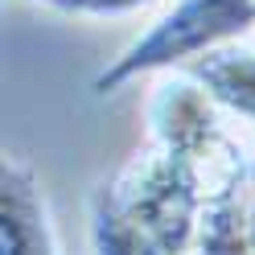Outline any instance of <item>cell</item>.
Returning <instances> with one entry per match:
<instances>
[{"mask_svg":"<svg viewBox=\"0 0 255 255\" xmlns=\"http://www.w3.org/2000/svg\"><path fill=\"white\" fill-rule=\"evenodd\" d=\"M198 255H255L251 243V189L214 194L202 218Z\"/></svg>","mask_w":255,"mask_h":255,"instance_id":"7","label":"cell"},{"mask_svg":"<svg viewBox=\"0 0 255 255\" xmlns=\"http://www.w3.org/2000/svg\"><path fill=\"white\" fill-rule=\"evenodd\" d=\"M251 243H255V189H251Z\"/></svg>","mask_w":255,"mask_h":255,"instance_id":"9","label":"cell"},{"mask_svg":"<svg viewBox=\"0 0 255 255\" xmlns=\"http://www.w3.org/2000/svg\"><path fill=\"white\" fill-rule=\"evenodd\" d=\"M251 41H255V37H251Z\"/></svg>","mask_w":255,"mask_h":255,"instance_id":"10","label":"cell"},{"mask_svg":"<svg viewBox=\"0 0 255 255\" xmlns=\"http://www.w3.org/2000/svg\"><path fill=\"white\" fill-rule=\"evenodd\" d=\"M87 251L91 255H177L165 243L136 227L116 202L107 198V189L99 185L87 202Z\"/></svg>","mask_w":255,"mask_h":255,"instance_id":"6","label":"cell"},{"mask_svg":"<svg viewBox=\"0 0 255 255\" xmlns=\"http://www.w3.org/2000/svg\"><path fill=\"white\" fill-rule=\"evenodd\" d=\"M21 4L58 12V17H74V21H128L165 4V0H21Z\"/></svg>","mask_w":255,"mask_h":255,"instance_id":"8","label":"cell"},{"mask_svg":"<svg viewBox=\"0 0 255 255\" xmlns=\"http://www.w3.org/2000/svg\"><path fill=\"white\" fill-rule=\"evenodd\" d=\"M103 189L156 243H165L177 255H198L202 218L214 194L194 165L144 144L103 181Z\"/></svg>","mask_w":255,"mask_h":255,"instance_id":"3","label":"cell"},{"mask_svg":"<svg viewBox=\"0 0 255 255\" xmlns=\"http://www.w3.org/2000/svg\"><path fill=\"white\" fill-rule=\"evenodd\" d=\"M0 255H66L45 185L17 152L0 165Z\"/></svg>","mask_w":255,"mask_h":255,"instance_id":"4","label":"cell"},{"mask_svg":"<svg viewBox=\"0 0 255 255\" xmlns=\"http://www.w3.org/2000/svg\"><path fill=\"white\" fill-rule=\"evenodd\" d=\"M144 136H148L144 144L194 165L210 181V194L251 189L255 148L247 144V132L227 120V111L210 99V91L189 70L148 78Z\"/></svg>","mask_w":255,"mask_h":255,"instance_id":"1","label":"cell"},{"mask_svg":"<svg viewBox=\"0 0 255 255\" xmlns=\"http://www.w3.org/2000/svg\"><path fill=\"white\" fill-rule=\"evenodd\" d=\"M189 74L210 91V99L227 111V120L235 128L255 132V41H235L222 50L206 54L202 62L189 66Z\"/></svg>","mask_w":255,"mask_h":255,"instance_id":"5","label":"cell"},{"mask_svg":"<svg viewBox=\"0 0 255 255\" xmlns=\"http://www.w3.org/2000/svg\"><path fill=\"white\" fill-rule=\"evenodd\" d=\"M255 37V0H165L161 12L95 74V95H116L136 78L189 70L222 45Z\"/></svg>","mask_w":255,"mask_h":255,"instance_id":"2","label":"cell"}]
</instances>
